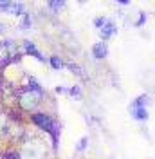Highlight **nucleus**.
Here are the masks:
<instances>
[{
	"label": "nucleus",
	"instance_id": "obj_10",
	"mask_svg": "<svg viewBox=\"0 0 155 159\" xmlns=\"http://www.w3.org/2000/svg\"><path fill=\"white\" fill-rule=\"evenodd\" d=\"M107 22H108V20H105V18H96V27H99V29H103Z\"/></svg>",
	"mask_w": 155,
	"mask_h": 159
},
{
	"label": "nucleus",
	"instance_id": "obj_13",
	"mask_svg": "<svg viewBox=\"0 0 155 159\" xmlns=\"http://www.w3.org/2000/svg\"><path fill=\"white\" fill-rule=\"evenodd\" d=\"M2 31H4V25H2V24H0V33H2Z\"/></svg>",
	"mask_w": 155,
	"mask_h": 159
},
{
	"label": "nucleus",
	"instance_id": "obj_1",
	"mask_svg": "<svg viewBox=\"0 0 155 159\" xmlns=\"http://www.w3.org/2000/svg\"><path fill=\"white\" fill-rule=\"evenodd\" d=\"M150 99L148 96H141V98H137L132 105H130V114H132V118L139 119V121H144L148 119V110H146V103H148Z\"/></svg>",
	"mask_w": 155,
	"mask_h": 159
},
{
	"label": "nucleus",
	"instance_id": "obj_2",
	"mask_svg": "<svg viewBox=\"0 0 155 159\" xmlns=\"http://www.w3.org/2000/svg\"><path fill=\"white\" fill-rule=\"evenodd\" d=\"M33 121L38 125L40 129H45L47 132H51V134H52V138H54V143H56V138H58V129H56V125L51 121L49 116H45V114H34V116H33Z\"/></svg>",
	"mask_w": 155,
	"mask_h": 159
},
{
	"label": "nucleus",
	"instance_id": "obj_9",
	"mask_svg": "<svg viewBox=\"0 0 155 159\" xmlns=\"http://www.w3.org/2000/svg\"><path fill=\"white\" fill-rule=\"evenodd\" d=\"M70 94H72V96H74V98L76 99H81V89H79V87H72V89H70Z\"/></svg>",
	"mask_w": 155,
	"mask_h": 159
},
{
	"label": "nucleus",
	"instance_id": "obj_14",
	"mask_svg": "<svg viewBox=\"0 0 155 159\" xmlns=\"http://www.w3.org/2000/svg\"><path fill=\"white\" fill-rule=\"evenodd\" d=\"M9 159H18V157H15V156H9Z\"/></svg>",
	"mask_w": 155,
	"mask_h": 159
},
{
	"label": "nucleus",
	"instance_id": "obj_3",
	"mask_svg": "<svg viewBox=\"0 0 155 159\" xmlns=\"http://www.w3.org/2000/svg\"><path fill=\"white\" fill-rule=\"evenodd\" d=\"M38 101H40V92H25L20 98V105L27 110H33L38 105Z\"/></svg>",
	"mask_w": 155,
	"mask_h": 159
},
{
	"label": "nucleus",
	"instance_id": "obj_7",
	"mask_svg": "<svg viewBox=\"0 0 155 159\" xmlns=\"http://www.w3.org/2000/svg\"><path fill=\"white\" fill-rule=\"evenodd\" d=\"M63 6H65L63 0H60V2H49V7H52V11H60Z\"/></svg>",
	"mask_w": 155,
	"mask_h": 159
},
{
	"label": "nucleus",
	"instance_id": "obj_8",
	"mask_svg": "<svg viewBox=\"0 0 155 159\" xmlns=\"http://www.w3.org/2000/svg\"><path fill=\"white\" fill-rule=\"evenodd\" d=\"M51 65L54 67V69H61V65H63V61L58 58V56H52L51 58Z\"/></svg>",
	"mask_w": 155,
	"mask_h": 159
},
{
	"label": "nucleus",
	"instance_id": "obj_11",
	"mask_svg": "<svg viewBox=\"0 0 155 159\" xmlns=\"http://www.w3.org/2000/svg\"><path fill=\"white\" fill-rule=\"evenodd\" d=\"M144 18H146V13H141V15H139V20H137L135 25H139V27H141V25L144 24Z\"/></svg>",
	"mask_w": 155,
	"mask_h": 159
},
{
	"label": "nucleus",
	"instance_id": "obj_4",
	"mask_svg": "<svg viewBox=\"0 0 155 159\" xmlns=\"http://www.w3.org/2000/svg\"><path fill=\"white\" fill-rule=\"evenodd\" d=\"M92 52H94V56H96V58H105V56L108 54L107 43H105V42H97V43H94Z\"/></svg>",
	"mask_w": 155,
	"mask_h": 159
},
{
	"label": "nucleus",
	"instance_id": "obj_6",
	"mask_svg": "<svg viewBox=\"0 0 155 159\" xmlns=\"http://www.w3.org/2000/svg\"><path fill=\"white\" fill-rule=\"evenodd\" d=\"M24 47H25V49H27V52H29V54H33V56H36V58L40 60V61H43V56H42V54H40L38 51H36V47H34V45H33V43H31V42H24Z\"/></svg>",
	"mask_w": 155,
	"mask_h": 159
},
{
	"label": "nucleus",
	"instance_id": "obj_12",
	"mask_svg": "<svg viewBox=\"0 0 155 159\" xmlns=\"http://www.w3.org/2000/svg\"><path fill=\"white\" fill-rule=\"evenodd\" d=\"M85 145H87V139L83 138V141L79 143V147H78V148H79V150H83V148H85Z\"/></svg>",
	"mask_w": 155,
	"mask_h": 159
},
{
	"label": "nucleus",
	"instance_id": "obj_5",
	"mask_svg": "<svg viewBox=\"0 0 155 159\" xmlns=\"http://www.w3.org/2000/svg\"><path fill=\"white\" fill-rule=\"evenodd\" d=\"M114 33H117V27L114 25V22H110V20H108L107 24H105V27L101 29V36H103V38H110Z\"/></svg>",
	"mask_w": 155,
	"mask_h": 159
}]
</instances>
